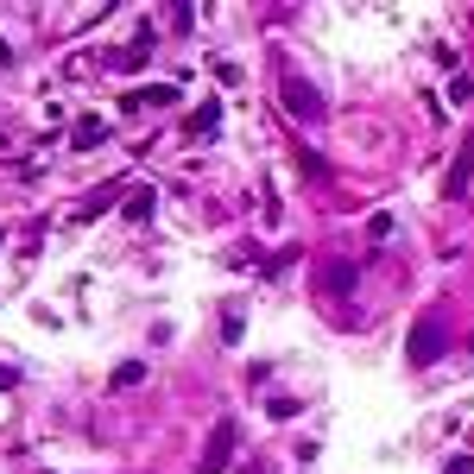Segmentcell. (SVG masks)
<instances>
[{"instance_id": "obj_1", "label": "cell", "mask_w": 474, "mask_h": 474, "mask_svg": "<svg viewBox=\"0 0 474 474\" xmlns=\"http://www.w3.org/2000/svg\"><path fill=\"white\" fill-rule=\"evenodd\" d=\"M279 102H285L298 120H323V114H329V95H323L310 77H298V70H285V83H279Z\"/></svg>"}, {"instance_id": "obj_2", "label": "cell", "mask_w": 474, "mask_h": 474, "mask_svg": "<svg viewBox=\"0 0 474 474\" xmlns=\"http://www.w3.org/2000/svg\"><path fill=\"white\" fill-rule=\"evenodd\" d=\"M405 361H412V367H437V361H443V323H437V316L412 323V342H405Z\"/></svg>"}, {"instance_id": "obj_3", "label": "cell", "mask_w": 474, "mask_h": 474, "mask_svg": "<svg viewBox=\"0 0 474 474\" xmlns=\"http://www.w3.org/2000/svg\"><path fill=\"white\" fill-rule=\"evenodd\" d=\"M234 443H241V430H234V418H222V424L209 430V449H202L196 474H222V468L234 462Z\"/></svg>"}, {"instance_id": "obj_4", "label": "cell", "mask_w": 474, "mask_h": 474, "mask_svg": "<svg viewBox=\"0 0 474 474\" xmlns=\"http://www.w3.org/2000/svg\"><path fill=\"white\" fill-rule=\"evenodd\" d=\"M468 177H474V140H462V152H455V165L443 177V196H468Z\"/></svg>"}, {"instance_id": "obj_5", "label": "cell", "mask_w": 474, "mask_h": 474, "mask_svg": "<svg viewBox=\"0 0 474 474\" xmlns=\"http://www.w3.org/2000/svg\"><path fill=\"white\" fill-rule=\"evenodd\" d=\"M355 279H361V273H355V259H329V266H323L329 298H348V291H355Z\"/></svg>"}, {"instance_id": "obj_6", "label": "cell", "mask_w": 474, "mask_h": 474, "mask_svg": "<svg viewBox=\"0 0 474 474\" xmlns=\"http://www.w3.org/2000/svg\"><path fill=\"white\" fill-rule=\"evenodd\" d=\"M152 209H159V190H152V184H140V190L120 202V216H127V222H152Z\"/></svg>"}, {"instance_id": "obj_7", "label": "cell", "mask_w": 474, "mask_h": 474, "mask_svg": "<svg viewBox=\"0 0 474 474\" xmlns=\"http://www.w3.org/2000/svg\"><path fill=\"white\" fill-rule=\"evenodd\" d=\"M222 127V102H202L190 120H184V133H190V140H202V133H216Z\"/></svg>"}, {"instance_id": "obj_8", "label": "cell", "mask_w": 474, "mask_h": 474, "mask_svg": "<svg viewBox=\"0 0 474 474\" xmlns=\"http://www.w3.org/2000/svg\"><path fill=\"white\" fill-rule=\"evenodd\" d=\"M102 140H108V120H77V133H70V146H77V152H95Z\"/></svg>"}, {"instance_id": "obj_9", "label": "cell", "mask_w": 474, "mask_h": 474, "mask_svg": "<svg viewBox=\"0 0 474 474\" xmlns=\"http://www.w3.org/2000/svg\"><path fill=\"white\" fill-rule=\"evenodd\" d=\"M304 398H266V418H298Z\"/></svg>"}, {"instance_id": "obj_10", "label": "cell", "mask_w": 474, "mask_h": 474, "mask_svg": "<svg viewBox=\"0 0 474 474\" xmlns=\"http://www.w3.org/2000/svg\"><path fill=\"white\" fill-rule=\"evenodd\" d=\"M140 380H146V367H140V361H127V367H114V392H120V386H140Z\"/></svg>"}, {"instance_id": "obj_11", "label": "cell", "mask_w": 474, "mask_h": 474, "mask_svg": "<svg viewBox=\"0 0 474 474\" xmlns=\"http://www.w3.org/2000/svg\"><path fill=\"white\" fill-rule=\"evenodd\" d=\"M443 474H474V462H468V455H449V462H443Z\"/></svg>"}, {"instance_id": "obj_12", "label": "cell", "mask_w": 474, "mask_h": 474, "mask_svg": "<svg viewBox=\"0 0 474 474\" xmlns=\"http://www.w3.org/2000/svg\"><path fill=\"white\" fill-rule=\"evenodd\" d=\"M7 386H20V367H0V392H7Z\"/></svg>"}, {"instance_id": "obj_13", "label": "cell", "mask_w": 474, "mask_h": 474, "mask_svg": "<svg viewBox=\"0 0 474 474\" xmlns=\"http://www.w3.org/2000/svg\"><path fill=\"white\" fill-rule=\"evenodd\" d=\"M0 63H13V45H7V38H0Z\"/></svg>"}]
</instances>
